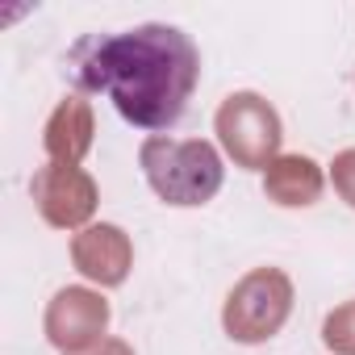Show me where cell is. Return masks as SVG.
Listing matches in <instances>:
<instances>
[{"mask_svg":"<svg viewBox=\"0 0 355 355\" xmlns=\"http://www.w3.org/2000/svg\"><path fill=\"white\" fill-rule=\"evenodd\" d=\"M63 76L71 88L88 96H109L121 121L134 130H171L189 113L193 88L201 80L197 42L163 21L84 34L67 59Z\"/></svg>","mask_w":355,"mask_h":355,"instance_id":"cell-1","label":"cell"}]
</instances>
